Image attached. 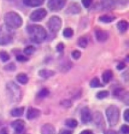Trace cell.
Returning a JSON list of instances; mask_svg holds the SVG:
<instances>
[{
    "label": "cell",
    "mask_w": 129,
    "mask_h": 134,
    "mask_svg": "<svg viewBox=\"0 0 129 134\" xmlns=\"http://www.w3.org/2000/svg\"><path fill=\"white\" fill-rule=\"evenodd\" d=\"M117 28L118 30H119V32L121 33H125L126 31L128 30V21L125 20H122L118 22L117 24Z\"/></svg>",
    "instance_id": "obj_19"
},
{
    "label": "cell",
    "mask_w": 129,
    "mask_h": 134,
    "mask_svg": "<svg viewBox=\"0 0 129 134\" xmlns=\"http://www.w3.org/2000/svg\"><path fill=\"white\" fill-rule=\"evenodd\" d=\"M104 134H118L116 132V131H114V130H107Z\"/></svg>",
    "instance_id": "obj_43"
},
{
    "label": "cell",
    "mask_w": 129,
    "mask_h": 134,
    "mask_svg": "<svg viewBox=\"0 0 129 134\" xmlns=\"http://www.w3.org/2000/svg\"><path fill=\"white\" fill-rule=\"evenodd\" d=\"M124 119L126 122L129 121V110L126 109L124 112Z\"/></svg>",
    "instance_id": "obj_40"
},
{
    "label": "cell",
    "mask_w": 129,
    "mask_h": 134,
    "mask_svg": "<svg viewBox=\"0 0 129 134\" xmlns=\"http://www.w3.org/2000/svg\"><path fill=\"white\" fill-rule=\"evenodd\" d=\"M94 122L95 124L100 127H104L105 124L104 121V117H103V115L101 114V112H99V111H97L94 115Z\"/></svg>",
    "instance_id": "obj_16"
},
{
    "label": "cell",
    "mask_w": 129,
    "mask_h": 134,
    "mask_svg": "<svg viewBox=\"0 0 129 134\" xmlns=\"http://www.w3.org/2000/svg\"><path fill=\"white\" fill-rule=\"evenodd\" d=\"M36 48L33 46V45H29L27 47H26L24 49V53L26 56H30V55L33 54L36 51Z\"/></svg>",
    "instance_id": "obj_26"
},
{
    "label": "cell",
    "mask_w": 129,
    "mask_h": 134,
    "mask_svg": "<svg viewBox=\"0 0 129 134\" xmlns=\"http://www.w3.org/2000/svg\"><path fill=\"white\" fill-rule=\"evenodd\" d=\"M66 1L63 0H49L48 2L47 6L52 12H57L63 9L66 5Z\"/></svg>",
    "instance_id": "obj_8"
},
{
    "label": "cell",
    "mask_w": 129,
    "mask_h": 134,
    "mask_svg": "<svg viewBox=\"0 0 129 134\" xmlns=\"http://www.w3.org/2000/svg\"><path fill=\"white\" fill-rule=\"evenodd\" d=\"M40 114L41 111L39 109L33 107H29L26 111V118L28 120H33L39 118L40 116Z\"/></svg>",
    "instance_id": "obj_11"
},
{
    "label": "cell",
    "mask_w": 129,
    "mask_h": 134,
    "mask_svg": "<svg viewBox=\"0 0 129 134\" xmlns=\"http://www.w3.org/2000/svg\"><path fill=\"white\" fill-rule=\"evenodd\" d=\"M48 14L47 11L45 8H39L33 11L30 15V19L33 22H39L42 20Z\"/></svg>",
    "instance_id": "obj_6"
},
{
    "label": "cell",
    "mask_w": 129,
    "mask_h": 134,
    "mask_svg": "<svg viewBox=\"0 0 129 134\" xmlns=\"http://www.w3.org/2000/svg\"><path fill=\"white\" fill-rule=\"evenodd\" d=\"M82 5H84V7L85 8H88L89 7L92 5V0H82Z\"/></svg>",
    "instance_id": "obj_36"
},
{
    "label": "cell",
    "mask_w": 129,
    "mask_h": 134,
    "mask_svg": "<svg viewBox=\"0 0 129 134\" xmlns=\"http://www.w3.org/2000/svg\"><path fill=\"white\" fill-rule=\"evenodd\" d=\"M103 85L100 83V80L98 78H94L91 82H90V87H93V88H97V87H103Z\"/></svg>",
    "instance_id": "obj_27"
},
{
    "label": "cell",
    "mask_w": 129,
    "mask_h": 134,
    "mask_svg": "<svg viewBox=\"0 0 129 134\" xmlns=\"http://www.w3.org/2000/svg\"><path fill=\"white\" fill-rule=\"evenodd\" d=\"M41 134H56L55 128L51 124H45L41 128Z\"/></svg>",
    "instance_id": "obj_14"
},
{
    "label": "cell",
    "mask_w": 129,
    "mask_h": 134,
    "mask_svg": "<svg viewBox=\"0 0 129 134\" xmlns=\"http://www.w3.org/2000/svg\"><path fill=\"white\" fill-rule=\"evenodd\" d=\"M4 23L9 29H18L23 24V18L18 13L9 12L4 16Z\"/></svg>",
    "instance_id": "obj_3"
},
{
    "label": "cell",
    "mask_w": 129,
    "mask_h": 134,
    "mask_svg": "<svg viewBox=\"0 0 129 134\" xmlns=\"http://www.w3.org/2000/svg\"><path fill=\"white\" fill-rule=\"evenodd\" d=\"M113 76V72L111 69H106L103 72L102 75V79L104 84H108L110 80L112 79Z\"/></svg>",
    "instance_id": "obj_18"
},
{
    "label": "cell",
    "mask_w": 129,
    "mask_h": 134,
    "mask_svg": "<svg viewBox=\"0 0 129 134\" xmlns=\"http://www.w3.org/2000/svg\"><path fill=\"white\" fill-rule=\"evenodd\" d=\"M109 94H110V93L108 91H99L96 94V97L98 99H103L104 98L107 97L109 96Z\"/></svg>",
    "instance_id": "obj_31"
},
{
    "label": "cell",
    "mask_w": 129,
    "mask_h": 134,
    "mask_svg": "<svg viewBox=\"0 0 129 134\" xmlns=\"http://www.w3.org/2000/svg\"><path fill=\"white\" fill-rule=\"evenodd\" d=\"M0 60L2 62L6 63V62L10 60V56H9V54L7 53L6 51H0Z\"/></svg>",
    "instance_id": "obj_30"
},
{
    "label": "cell",
    "mask_w": 129,
    "mask_h": 134,
    "mask_svg": "<svg viewBox=\"0 0 129 134\" xmlns=\"http://www.w3.org/2000/svg\"><path fill=\"white\" fill-rule=\"evenodd\" d=\"M23 2L26 6L34 8V7H39L42 5L44 3V1L43 0H24L23 1Z\"/></svg>",
    "instance_id": "obj_17"
},
{
    "label": "cell",
    "mask_w": 129,
    "mask_h": 134,
    "mask_svg": "<svg viewBox=\"0 0 129 134\" xmlns=\"http://www.w3.org/2000/svg\"><path fill=\"white\" fill-rule=\"evenodd\" d=\"M80 119L83 124H88L92 120V115L90 109L87 106L83 107L80 111Z\"/></svg>",
    "instance_id": "obj_9"
},
{
    "label": "cell",
    "mask_w": 129,
    "mask_h": 134,
    "mask_svg": "<svg viewBox=\"0 0 129 134\" xmlns=\"http://www.w3.org/2000/svg\"><path fill=\"white\" fill-rule=\"evenodd\" d=\"M121 132L123 134H129V127L128 125L124 124L121 127Z\"/></svg>",
    "instance_id": "obj_38"
},
{
    "label": "cell",
    "mask_w": 129,
    "mask_h": 134,
    "mask_svg": "<svg viewBox=\"0 0 129 134\" xmlns=\"http://www.w3.org/2000/svg\"><path fill=\"white\" fill-rule=\"evenodd\" d=\"M95 37H96V39L98 42H106L109 38L110 34H109V32L107 31L98 29V30H95Z\"/></svg>",
    "instance_id": "obj_10"
},
{
    "label": "cell",
    "mask_w": 129,
    "mask_h": 134,
    "mask_svg": "<svg viewBox=\"0 0 129 134\" xmlns=\"http://www.w3.org/2000/svg\"><path fill=\"white\" fill-rule=\"evenodd\" d=\"M73 29L70 27H67V28L64 29V30L63 32V36L67 38H69L73 36Z\"/></svg>",
    "instance_id": "obj_29"
},
{
    "label": "cell",
    "mask_w": 129,
    "mask_h": 134,
    "mask_svg": "<svg viewBox=\"0 0 129 134\" xmlns=\"http://www.w3.org/2000/svg\"><path fill=\"white\" fill-rule=\"evenodd\" d=\"M16 68H17L16 65L14 63H10L4 66V69L6 71H8V72H14L16 70Z\"/></svg>",
    "instance_id": "obj_32"
},
{
    "label": "cell",
    "mask_w": 129,
    "mask_h": 134,
    "mask_svg": "<svg viewBox=\"0 0 129 134\" xmlns=\"http://www.w3.org/2000/svg\"><path fill=\"white\" fill-rule=\"evenodd\" d=\"M26 32L31 41L35 43H42L48 36L45 29L41 25H29L26 27Z\"/></svg>",
    "instance_id": "obj_1"
},
{
    "label": "cell",
    "mask_w": 129,
    "mask_h": 134,
    "mask_svg": "<svg viewBox=\"0 0 129 134\" xmlns=\"http://www.w3.org/2000/svg\"><path fill=\"white\" fill-rule=\"evenodd\" d=\"M126 93H125V90L122 87H117L113 91V95L116 97H122Z\"/></svg>",
    "instance_id": "obj_28"
},
{
    "label": "cell",
    "mask_w": 129,
    "mask_h": 134,
    "mask_svg": "<svg viewBox=\"0 0 129 134\" xmlns=\"http://www.w3.org/2000/svg\"><path fill=\"white\" fill-rule=\"evenodd\" d=\"M38 75L42 78V79H49L51 77L54 76L55 75V72L51 69H42L38 72Z\"/></svg>",
    "instance_id": "obj_15"
},
{
    "label": "cell",
    "mask_w": 129,
    "mask_h": 134,
    "mask_svg": "<svg viewBox=\"0 0 129 134\" xmlns=\"http://www.w3.org/2000/svg\"><path fill=\"white\" fill-rule=\"evenodd\" d=\"M77 44L79 46L80 48H85L88 46V38L85 36H82L79 38L78 41H77Z\"/></svg>",
    "instance_id": "obj_23"
},
{
    "label": "cell",
    "mask_w": 129,
    "mask_h": 134,
    "mask_svg": "<svg viewBox=\"0 0 129 134\" xmlns=\"http://www.w3.org/2000/svg\"><path fill=\"white\" fill-rule=\"evenodd\" d=\"M61 105L65 108H70L72 106V102L70 99H63L61 102Z\"/></svg>",
    "instance_id": "obj_33"
},
{
    "label": "cell",
    "mask_w": 129,
    "mask_h": 134,
    "mask_svg": "<svg viewBox=\"0 0 129 134\" xmlns=\"http://www.w3.org/2000/svg\"><path fill=\"white\" fill-rule=\"evenodd\" d=\"M13 36L12 33L6 30L0 31V46H6L12 42Z\"/></svg>",
    "instance_id": "obj_7"
},
{
    "label": "cell",
    "mask_w": 129,
    "mask_h": 134,
    "mask_svg": "<svg viewBox=\"0 0 129 134\" xmlns=\"http://www.w3.org/2000/svg\"><path fill=\"white\" fill-rule=\"evenodd\" d=\"M71 55H72V57H73V59H75V60H78V59H79L80 57H81L82 53L80 52L79 51H78V50H74V51H72Z\"/></svg>",
    "instance_id": "obj_34"
},
{
    "label": "cell",
    "mask_w": 129,
    "mask_h": 134,
    "mask_svg": "<svg viewBox=\"0 0 129 134\" xmlns=\"http://www.w3.org/2000/svg\"><path fill=\"white\" fill-rule=\"evenodd\" d=\"M12 127L15 130L16 133H20L21 132H23V130H24L25 127V122L24 121L21 120V119H18L15 120L12 123Z\"/></svg>",
    "instance_id": "obj_12"
},
{
    "label": "cell",
    "mask_w": 129,
    "mask_h": 134,
    "mask_svg": "<svg viewBox=\"0 0 129 134\" xmlns=\"http://www.w3.org/2000/svg\"><path fill=\"white\" fill-rule=\"evenodd\" d=\"M65 124H66V126H67L68 127L75 128L77 127L78 122L74 118H68L65 121Z\"/></svg>",
    "instance_id": "obj_25"
},
{
    "label": "cell",
    "mask_w": 129,
    "mask_h": 134,
    "mask_svg": "<svg viewBox=\"0 0 129 134\" xmlns=\"http://www.w3.org/2000/svg\"><path fill=\"white\" fill-rule=\"evenodd\" d=\"M24 107H19L12 110L11 115L13 117H20L24 115Z\"/></svg>",
    "instance_id": "obj_22"
},
{
    "label": "cell",
    "mask_w": 129,
    "mask_h": 134,
    "mask_svg": "<svg viewBox=\"0 0 129 134\" xmlns=\"http://www.w3.org/2000/svg\"><path fill=\"white\" fill-rule=\"evenodd\" d=\"M6 90L8 99L12 103H18L21 101L23 97L22 91L16 83L12 81H8L6 86Z\"/></svg>",
    "instance_id": "obj_2"
},
{
    "label": "cell",
    "mask_w": 129,
    "mask_h": 134,
    "mask_svg": "<svg viewBox=\"0 0 129 134\" xmlns=\"http://www.w3.org/2000/svg\"><path fill=\"white\" fill-rule=\"evenodd\" d=\"M80 134H94L93 133L92 130H83L82 133Z\"/></svg>",
    "instance_id": "obj_42"
},
{
    "label": "cell",
    "mask_w": 129,
    "mask_h": 134,
    "mask_svg": "<svg viewBox=\"0 0 129 134\" xmlns=\"http://www.w3.org/2000/svg\"><path fill=\"white\" fill-rule=\"evenodd\" d=\"M16 60L18 61V62H22V63H24V62H26V61H28V57H25L24 55H17L16 56Z\"/></svg>",
    "instance_id": "obj_35"
},
{
    "label": "cell",
    "mask_w": 129,
    "mask_h": 134,
    "mask_svg": "<svg viewBox=\"0 0 129 134\" xmlns=\"http://www.w3.org/2000/svg\"><path fill=\"white\" fill-rule=\"evenodd\" d=\"M61 26L62 20L58 16H52L51 18H50L47 23V26L49 30L53 33H56L60 30Z\"/></svg>",
    "instance_id": "obj_5"
},
{
    "label": "cell",
    "mask_w": 129,
    "mask_h": 134,
    "mask_svg": "<svg viewBox=\"0 0 129 134\" xmlns=\"http://www.w3.org/2000/svg\"><path fill=\"white\" fill-rule=\"evenodd\" d=\"M0 134H8V133L6 128H3L0 130Z\"/></svg>",
    "instance_id": "obj_44"
},
{
    "label": "cell",
    "mask_w": 129,
    "mask_h": 134,
    "mask_svg": "<svg viewBox=\"0 0 129 134\" xmlns=\"http://www.w3.org/2000/svg\"><path fill=\"white\" fill-rule=\"evenodd\" d=\"M64 50V44L63 42H60L57 44V47H56V51L59 53L62 52Z\"/></svg>",
    "instance_id": "obj_37"
},
{
    "label": "cell",
    "mask_w": 129,
    "mask_h": 134,
    "mask_svg": "<svg viewBox=\"0 0 129 134\" xmlns=\"http://www.w3.org/2000/svg\"><path fill=\"white\" fill-rule=\"evenodd\" d=\"M125 67H126L125 63H122V62L119 63L116 66L117 69H119V70H122V69H124Z\"/></svg>",
    "instance_id": "obj_39"
},
{
    "label": "cell",
    "mask_w": 129,
    "mask_h": 134,
    "mask_svg": "<svg viewBox=\"0 0 129 134\" xmlns=\"http://www.w3.org/2000/svg\"><path fill=\"white\" fill-rule=\"evenodd\" d=\"M16 79L18 81L19 83H20L21 85H26L29 81V78L27 76V75L25 73H19L16 76Z\"/></svg>",
    "instance_id": "obj_21"
},
{
    "label": "cell",
    "mask_w": 129,
    "mask_h": 134,
    "mask_svg": "<svg viewBox=\"0 0 129 134\" xmlns=\"http://www.w3.org/2000/svg\"><path fill=\"white\" fill-rule=\"evenodd\" d=\"M82 8L80 5L77 2H73V4H71L67 9L66 11V13L68 14H77L81 12Z\"/></svg>",
    "instance_id": "obj_13"
},
{
    "label": "cell",
    "mask_w": 129,
    "mask_h": 134,
    "mask_svg": "<svg viewBox=\"0 0 129 134\" xmlns=\"http://www.w3.org/2000/svg\"><path fill=\"white\" fill-rule=\"evenodd\" d=\"M106 115L109 124L111 127L116 126L120 117V110L115 105H110L106 110Z\"/></svg>",
    "instance_id": "obj_4"
},
{
    "label": "cell",
    "mask_w": 129,
    "mask_h": 134,
    "mask_svg": "<svg viewBox=\"0 0 129 134\" xmlns=\"http://www.w3.org/2000/svg\"><path fill=\"white\" fill-rule=\"evenodd\" d=\"M50 91L48 89V88H46V87H44L42 89H41L38 92V93H37V97L39 98H41V99H43V98H45L47 97L49 95Z\"/></svg>",
    "instance_id": "obj_24"
},
{
    "label": "cell",
    "mask_w": 129,
    "mask_h": 134,
    "mask_svg": "<svg viewBox=\"0 0 129 134\" xmlns=\"http://www.w3.org/2000/svg\"><path fill=\"white\" fill-rule=\"evenodd\" d=\"M116 20V17L112 16V15H108V14H104L102 15L98 18V20L102 22V23H105V24H109V23H112Z\"/></svg>",
    "instance_id": "obj_20"
},
{
    "label": "cell",
    "mask_w": 129,
    "mask_h": 134,
    "mask_svg": "<svg viewBox=\"0 0 129 134\" xmlns=\"http://www.w3.org/2000/svg\"><path fill=\"white\" fill-rule=\"evenodd\" d=\"M60 134H73V133H72V131H70L69 130H63L61 131Z\"/></svg>",
    "instance_id": "obj_41"
}]
</instances>
